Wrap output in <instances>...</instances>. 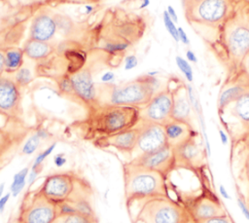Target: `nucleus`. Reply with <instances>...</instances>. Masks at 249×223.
<instances>
[{"instance_id": "f257e3e1", "label": "nucleus", "mask_w": 249, "mask_h": 223, "mask_svg": "<svg viewBox=\"0 0 249 223\" xmlns=\"http://www.w3.org/2000/svg\"><path fill=\"white\" fill-rule=\"evenodd\" d=\"M145 19L124 10L111 8L95 23L89 35V47L104 56V63L118 67L126 52L143 36Z\"/></svg>"}, {"instance_id": "f03ea898", "label": "nucleus", "mask_w": 249, "mask_h": 223, "mask_svg": "<svg viewBox=\"0 0 249 223\" xmlns=\"http://www.w3.org/2000/svg\"><path fill=\"white\" fill-rule=\"evenodd\" d=\"M217 58L227 67L229 76L235 74L249 53V2L240 0L220 26L209 44Z\"/></svg>"}, {"instance_id": "7ed1b4c3", "label": "nucleus", "mask_w": 249, "mask_h": 223, "mask_svg": "<svg viewBox=\"0 0 249 223\" xmlns=\"http://www.w3.org/2000/svg\"><path fill=\"white\" fill-rule=\"evenodd\" d=\"M140 108L133 106L97 104L88 109L86 117L73 123L83 139L93 142L137 126Z\"/></svg>"}, {"instance_id": "20e7f679", "label": "nucleus", "mask_w": 249, "mask_h": 223, "mask_svg": "<svg viewBox=\"0 0 249 223\" xmlns=\"http://www.w3.org/2000/svg\"><path fill=\"white\" fill-rule=\"evenodd\" d=\"M158 80L148 74L120 84H101L97 86L98 104L145 106L157 93Z\"/></svg>"}, {"instance_id": "39448f33", "label": "nucleus", "mask_w": 249, "mask_h": 223, "mask_svg": "<svg viewBox=\"0 0 249 223\" xmlns=\"http://www.w3.org/2000/svg\"><path fill=\"white\" fill-rule=\"evenodd\" d=\"M124 193L127 207L133 203L153 197H170L166 177L147 167L130 163L123 165Z\"/></svg>"}, {"instance_id": "423d86ee", "label": "nucleus", "mask_w": 249, "mask_h": 223, "mask_svg": "<svg viewBox=\"0 0 249 223\" xmlns=\"http://www.w3.org/2000/svg\"><path fill=\"white\" fill-rule=\"evenodd\" d=\"M239 1L240 0H193L183 5L185 18L189 24L199 35L202 29L213 30L215 39L220 26L235 9Z\"/></svg>"}, {"instance_id": "0eeeda50", "label": "nucleus", "mask_w": 249, "mask_h": 223, "mask_svg": "<svg viewBox=\"0 0 249 223\" xmlns=\"http://www.w3.org/2000/svg\"><path fill=\"white\" fill-rule=\"evenodd\" d=\"M38 189L55 204L89 198L91 194L90 184L72 171L53 172L47 175Z\"/></svg>"}, {"instance_id": "6e6552de", "label": "nucleus", "mask_w": 249, "mask_h": 223, "mask_svg": "<svg viewBox=\"0 0 249 223\" xmlns=\"http://www.w3.org/2000/svg\"><path fill=\"white\" fill-rule=\"evenodd\" d=\"M133 204L136 211L132 223H186L191 218L187 208L171 197H153Z\"/></svg>"}, {"instance_id": "1a4fd4ad", "label": "nucleus", "mask_w": 249, "mask_h": 223, "mask_svg": "<svg viewBox=\"0 0 249 223\" xmlns=\"http://www.w3.org/2000/svg\"><path fill=\"white\" fill-rule=\"evenodd\" d=\"M58 215V206L45 197L39 189L27 191L22 198L19 223H53Z\"/></svg>"}, {"instance_id": "9d476101", "label": "nucleus", "mask_w": 249, "mask_h": 223, "mask_svg": "<svg viewBox=\"0 0 249 223\" xmlns=\"http://www.w3.org/2000/svg\"><path fill=\"white\" fill-rule=\"evenodd\" d=\"M172 91L167 87L157 92L151 100L140 108V120L164 126L172 120Z\"/></svg>"}, {"instance_id": "9b49d317", "label": "nucleus", "mask_w": 249, "mask_h": 223, "mask_svg": "<svg viewBox=\"0 0 249 223\" xmlns=\"http://www.w3.org/2000/svg\"><path fill=\"white\" fill-rule=\"evenodd\" d=\"M73 89V97L87 109L98 104L97 85L93 80L92 67L85 64L80 70L69 75Z\"/></svg>"}, {"instance_id": "f8f14e48", "label": "nucleus", "mask_w": 249, "mask_h": 223, "mask_svg": "<svg viewBox=\"0 0 249 223\" xmlns=\"http://www.w3.org/2000/svg\"><path fill=\"white\" fill-rule=\"evenodd\" d=\"M136 128L138 136L131 159L142 154L154 152L167 145L162 125L140 120Z\"/></svg>"}, {"instance_id": "ddd939ff", "label": "nucleus", "mask_w": 249, "mask_h": 223, "mask_svg": "<svg viewBox=\"0 0 249 223\" xmlns=\"http://www.w3.org/2000/svg\"><path fill=\"white\" fill-rule=\"evenodd\" d=\"M21 89L10 74L0 77V115L10 120H18L22 116Z\"/></svg>"}, {"instance_id": "4468645a", "label": "nucleus", "mask_w": 249, "mask_h": 223, "mask_svg": "<svg viewBox=\"0 0 249 223\" xmlns=\"http://www.w3.org/2000/svg\"><path fill=\"white\" fill-rule=\"evenodd\" d=\"M186 208L195 221L228 213L219 198L209 190H204L200 195L194 198Z\"/></svg>"}, {"instance_id": "2eb2a0df", "label": "nucleus", "mask_w": 249, "mask_h": 223, "mask_svg": "<svg viewBox=\"0 0 249 223\" xmlns=\"http://www.w3.org/2000/svg\"><path fill=\"white\" fill-rule=\"evenodd\" d=\"M130 163L156 170L166 178L176 168V162L173 149L166 145L159 150L142 154L129 160Z\"/></svg>"}, {"instance_id": "dca6fc26", "label": "nucleus", "mask_w": 249, "mask_h": 223, "mask_svg": "<svg viewBox=\"0 0 249 223\" xmlns=\"http://www.w3.org/2000/svg\"><path fill=\"white\" fill-rule=\"evenodd\" d=\"M56 33L57 26L53 12L49 10L48 7L41 8L35 13L31 19L28 38L43 42H51Z\"/></svg>"}, {"instance_id": "f3484780", "label": "nucleus", "mask_w": 249, "mask_h": 223, "mask_svg": "<svg viewBox=\"0 0 249 223\" xmlns=\"http://www.w3.org/2000/svg\"><path fill=\"white\" fill-rule=\"evenodd\" d=\"M194 137L182 145L173 149L176 167H183L192 170H197L201 167L204 159V150Z\"/></svg>"}, {"instance_id": "a211bd4d", "label": "nucleus", "mask_w": 249, "mask_h": 223, "mask_svg": "<svg viewBox=\"0 0 249 223\" xmlns=\"http://www.w3.org/2000/svg\"><path fill=\"white\" fill-rule=\"evenodd\" d=\"M138 130L137 128H133L116 134L99 138L92 142V144L97 148H114L120 153L126 155L128 157L132 156L136 142H137Z\"/></svg>"}, {"instance_id": "6ab92c4d", "label": "nucleus", "mask_w": 249, "mask_h": 223, "mask_svg": "<svg viewBox=\"0 0 249 223\" xmlns=\"http://www.w3.org/2000/svg\"><path fill=\"white\" fill-rule=\"evenodd\" d=\"M172 91L173 106H172V119L187 122L192 124V113L194 112L187 92V85L180 80L176 83L170 81L168 83Z\"/></svg>"}, {"instance_id": "aec40b11", "label": "nucleus", "mask_w": 249, "mask_h": 223, "mask_svg": "<svg viewBox=\"0 0 249 223\" xmlns=\"http://www.w3.org/2000/svg\"><path fill=\"white\" fill-rule=\"evenodd\" d=\"M163 128L167 145L172 149L197 136V131L195 130L194 126L187 122L172 119L166 123Z\"/></svg>"}, {"instance_id": "412c9836", "label": "nucleus", "mask_w": 249, "mask_h": 223, "mask_svg": "<svg viewBox=\"0 0 249 223\" xmlns=\"http://www.w3.org/2000/svg\"><path fill=\"white\" fill-rule=\"evenodd\" d=\"M24 56L34 61L48 58L53 52L55 47L51 42H43L31 38H27L22 45Z\"/></svg>"}, {"instance_id": "4be33fe9", "label": "nucleus", "mask_w": 249, "mask_h": 223, "mask_svg": "<svg viewBox=\"0 0 249 223\" xmlns=\"http://www.w3.org/2000/svg\"><path fill=\"white\" fill-rule=\"evenodd\" d=\"M219 113H229L239 123L249 127V91Z\"/></svg>"}, {"instance_id": "5701e85b", "label": "nucleus", "mask_w": 249, "mask_h": 223, "mask_svg": "<svg viewBox=\"0 0 249 223\" xmlns=\"http://www.w3.org/2000/svg\"><path fill=\"white\" fill-rule=\"evenodd\" d=\"M24 53L22 48L18 46H9L4 48L5 73L14 74L24 63Z\"/></svg>"}, {"instance_id": "b1692460", "label": "nucleus", "mask_w": 249, "mask_h": 223, "mask_svg": "<svg viewBox=\"0 0 249 223\" xmlns=\"http://www.w3.org/2000/svg\"><path fill=\"white\" fill-rule=\"evenodd\" d=\"M53 223H98V219L96 216L74 212L69 214H58Z\"/></svg>"}, {"instance_id": "393cba45", "label": "nucleus", "mask_w": 249, "mask_h": 223, "mask_svg": "<svg viewBox=\"0 0 249 223\" xmlns=\"http://www.w3.org/2000/svg\"><path fill=\"white\" fill-rule=\"evenodd\" d=\"M29 170L30 168L28 167H25L20 170H18L17 173H15L13 177V181L10 185V192L13 197L18 196L26 186Z\"/></svg>"}, {"instance_id": "a878e982", "label": "nucleus", "mask_w": 249, "mask_h": 223, "mask_svg": "<svg viewBox=\"0 0 249 223\" xmlns=\"http://www.w3.org/2000/svg\"><path fill=\"white\" fill-rule=\"evenodd\" d=\"M53 16L56 22L57 32L63 36H68L75 31V23L70 18L59 13H53Z\"/></svg>"}, {"instance_id": "bb28decb", "label": "nucleus", "mask_w": 249, "mask_h": 223, "mask_svg": "<svg viewBox=\"0 0 249 223\" xmlns=\"http://www.w3.org/2000/svg\"><path fill=\"white\" fill-rule=\"evenodd\" d=\"M11 76L13 77L14 81L20 89H23V88H26L27 86H29L34 79L31 70L28 67L23 66V65L18 70H17L14 74H12Z\"/></svg>"}, {"instance_id": "cd10ccee", "label": "nucleus", "mask_w": 249, "mask_h": 223, "mask_svg": "<svg viewBox=\"0 0 249 223\" xmlns=\"http://www.w3.org/2000/svg\"><path fill=\"white\" fill-rule=\"evenodd\" d=\"M42 139L36 134V132H33L25 142L23 143L21 149H20V154L25 155V156H30L35 153V151L38 149V147L41 144Z\"/></svg>"}, {"instance_id": "c85d7f7f", "label": "nucleus", "mask_w": 249, "mask_h": 223, "mask_svg": "<svg viewBox=\"0 0 249 223\" xmlns=\"http://www.w3.org/2000/svg\"><path fill=\"white\" fill-rule=\"evenodd\" d=\"M98 0H35V3L43 7H57L65 4H95Z\"/></svg>"}, {"instance_id": "c756f323", "label": "nucleus", "mask_w": 249, "mask_h": 223, "mask_svg": "<svg viewBox=\"0 0 249 223\" xmlns=\"http://www.w3.org/2000/svg\"><path fill=\"white\" fill-rule=\"evenodd\" d=\"M70 203V202H69ZM76 209L77 212L83 213L86 215H90V216H96L93 207L89 200V198H81L77 201H74L71 203Z\"/></svg>"}, {"instance_id": "7c9ffc66", "label": "nucleus", "mask_w": 249, "mask_h": 223, "mask_svg": "<svg viewBox=\"0 0 249 223\" xmlns=\"http://www.w3.org/2000/svg\"><path fill=\"white\" fill-rule=\"evenodd\" d=\"M175 62H176L177 67L184 74L186 80L189 83H192L194 81V72H193V68L190 65L189 61L187 59H185L184 57L180 56H175Z\"/></svg>"}, {"instance_id": "2f4dec72", "label": "nucleus", "mask_w": 249, "mask_h": 223, "mask_svg": "<svg viewBox=\"0 0 249 223\" xmlns=\"http://www.w3.org/2000/svg\"><path fill=\"white\" fill-rule=\"evenodd\" d=\"M57 88L61 94H64L66 96H73V89L69 75L64 74L58 77Z\"/></svg>"}, {"instance_id": "473e14b6", "label": "nucleus", "mask_w": 249, "mask_h": 223, "mask_svg": "<svg viewBox=\"0 0 249 223\" xmlns=\"http://www.w3.org/2000/svg\"><path fill=\"white\" fill-rule=\"evenodd\" d=\"M162 20H163V24L167 30V32L169 33V35L172 37V39L175 42H179V38H178V31H177V27L175 25V22L169 18V16L167 15L166 11H164L162 13Z\"/></svg>"}, {"instance_id": "72a5a7b5", "label": "nucleus", "mask_w": 249, "mask_h": 223, "mask_svg": "<svg viewBox=\"0 0 249 223\" xmlns=\"http://www.w3.org/2000/svg\"><path fill=\"white\" fill-rule=\"evenodd\" d=\"M56 144L57 142L54 141L53 143H51L47 148H45L43 151H41L34 159V162L32 165H42L44 163V161L53 152V150L55 149L56 147Z\"/></svg>"}, {"instance_id": "f704fd0d", "label": "nucleus", "mask_w": 249, "mask_h": 223, "mask_svg": "<svg viewBox=\"0 0 249 223\" xmlns=\"http://www.w3.org/2000/svg\"><path fill=\"white\" fill-rule=\"evenodd\" d=\"M233 75L240 76L242 79H244L249 84V53L243 58L238 71ZM233 75H231V76H233Z\"/></svg>"}, {"instance_id": "c9c22d12", "label": "nucleus", "mask_w": 249, "mask_h": 223, "mask_svg": "<svg viewBox=\"0 0 249 223\" xmlns=\"http://www.w3.org/2000/svg\"><path fill=\"white\" fill-rule=\"evenodd\" d=\"M12 142L13 140L11 135L4 130L0 129V156H2L7 149H9Z\"/></svg>"}, {"instance_id": "e433bc0d", "label": "nucleus", "mask_w": 249, "mask_h": 223, "mask_svg": "<svg viewBox=\"0 0 249 223\" xmlns=\"http://www.w3.org/2000/svg\"><path fill=\"white\" fill-rule=\"evenodd\" d=\"M196 223H235L231 216L229 213H226L224 215H219V216H214L208 219L204 220H199L196 221Z\"/></svg>"}, {"instance_id": "4c0bfd02", "label": "nucleus", "mask_w": 249, "mask_h": 223, "mask_svg": "<svg viewBox=\"0 0 249 223\" xmlns=\"http://www.w3.org/2000/svg\"><path fill=\"white\" fill-rule=\"evenodd\" d=\"M138 64V59L135 55H127L124 57V70H131Z\"/></svg>"}, {"instance_id": "58836bf2", "label": "nucleus", "mask_w": 249, "mask_h": 223, "mask_svg": "<svg viewBox=\"0 0 249 223\" xmlns=\"http://www.w3.org/2000/svg\"><path fill=\"white\" fill-rule=\"evenodd\" d=\"M236 203L237 205L241 211V213L244 215V217L249 220V206L247 205V204L245 203V201L243 200L242 196H237L236 198Z\"/></svg>"}, {"instance_id": "ea45409f", "label": "nucleus", "mask_w": 249, "mask_h": 223, "mask_svg": "<svg viewBox=\"0 0 249 223\" xmlns=\"http://www.w3.org/2000/svg\"><path fill=\"white\" fill-rule=\"evenodd\" d=\"M66 162H67V159H66V155L64 153H57L53 157V164L57 167H63L66 164Z\"/></svg>"}, {"instance_id": "a19ab883", "label": "nucleus", "mask_w": 249, "mask_h": 223, "mask_svg": "<svg viewBox=\"0 0 249 223\" xmlns=\"http://www.w3.org/2000/svg\"><path fill=\"white\" fill-rule=\"evenodd\" d=\"M34 132H36V134H37L42 140H47V139H49V138L52 136L51 132H50L47 129H45V128H43V127H38V128L34 130Z\"/></svg>"}, {"instance_id": "79ce46f5", "label": "nucleus", "mask_w": 249, "mask_h": 223, "mask_svg": "<svg viewBox=\"0 0 249 223\" xmlns=\"http://www.w3.org/2000/svg\"><path fill=\"white\" fill-rule=\"evenodd\" d=\"M177 31H178V38H179V42L183 43L184 45H190V39L186 33V31L181 27H177Z\"/></svg>"}, {"instance_id": "37998d69", "label": "nucleus", "mask_w": 249, "mask_h": 223, "mask_svg": "<svg viewBox=\"0 0 249 223\" xmlns=\"http://www.w3.org/2000/svg\"><path fill=\"white\" fill-rule=\"evenodd\" d=\"M115 79V74L112 71H106L105 73H103L100 77V81L102 82V84H110L113 83Z\"/></svg>"}, {"instance_id": "c03bdc74", "label": "nucleus", "mask_w": 249, "mask_h": 223, "mask_svg": "<svg viewBox=\"0 0 249 223\" xmlns=\"http://www.w3.org/2000/svg\"><path fill=\"white\" fill-rule=\"evenodd\" d=\"M10 197H11V192H8L1 197V199H0V213H2L5 210V207L7 205V203L10 200Z\"/></svg>"}, {"instance_id": "a18cd8bd", "label": "nucleus", "mask_w": 249, "mask_h": 223, "mask_svg": "<svg viewBox=\"0 0 249 223\" xmlns=\"http://www.w3.org/2000/svg\"><path fill=\"white\" fill-rule=\"evenodd\" d=\"M166 13H167V15L169 16V18L174 21V22H177L178 21V16H177V13H176V11H175V9L171 6V5H168L167 7H166Z\"/></svg>"}, {"instance_id": "49530a36", "label": "nucleus", "mask_w": 249, "mask_h": 223, "mask_svg": "<svg viewBox=\"0 0 249 223\" xmlns=\"http://www.w3.org/2000/svg\"><path fill=\"white\" fill-rule=\"evenodd\" d=\"M5 74V58H4V48L0 47V77Z\"/></svg>"}, {"instance_id": "de8ad7c7", "label": "nucleus", "mask_w": 249, "mask_h": 223, "mask_svg": "<svg viewBox=\"0 0 249 223\" xmlns=\"http://www.w3.org/2000/svg\"><path fill=\"white\" fill-rule=\"evenodd\" d=\"M186 59L190 62H194V63H196L197 62V57L196 56V54L191 51V50H187L186 52Z\"/></svg>"}, {"instance_id": "09e8293b", "label": "nucleus", "mask_w": 249, "mask_h": 223, "mask_svg": "<svg viewBox=\"0 0 249 223\" xmlns=\"http://www.w3.org/2000/svg\"><path fill=\"white\" fill-rule=\"evenodd\" d=\"M218 131H219V136H220V140H221L222 144L227 145L229 143V136H228L227 132L222 129H219Z\"/></svg>"}, {"instance_id": "8fccbe9b", "label": "nucleus", "mask_w": 249, "mask_h": 223, "mask_svg": "<svg viewBox=\"0 0 249 223\" xmlns=\"http://www.w3.org/2000/svg\"><path fill=\"white\" fill-rule=\"evenodd\" d=\"M219 194H220L223 198H225L226 200H231V195L229 194L228 190H227L226 187H225L224 185H222V184L219 185Z\"/></svg>"}, {"instance_id": "3c124183", "label": "nucleus", "mask_w": 249, "mask_h": 223, "mask_svg": "<svg viewBox=\"0 0 249 223\" xmlns=\"http://www.w3.org/2000/svg\"><path fill=\"white\" fill-rule=\"evenodd\" d=\"M140 2H141V3H140V5H139V7H138L139 10H142V9L148 7L149 4H150V0H140Z\"/></svg>"}, {"instance_id": "603ef678", "label": "nucleus", "mask_w": 249, "mask_h": 223, "mask_svg": "<svg viewBox=\"0 0 249 223\" xmlns=\"http://www.w3.org/2000/svg\"><path fill=\"white\" fill-rule=\"evenodd\" d=\"M4 189H5V182L0 183V199L4 195Z\"/></svg>"}, {"instance_id": "864d4df0", "label": "nucleus", "mask_w": 249, "mask_h": 223, "mask_svg": "<svg viewBox=\"0 0 249 223\" xmlns=\"http://www.w3.org/2000/svg\"><path fill=\"white\" fill-rule=\"evenodd\" d=\"M186 223H196V221H195V220H194V219L191 217V218H190V219H189V220H188Z\"/></svg>"}, {"instance_id": "5fc2aeb1", "label": "nucleus", "mask_w": 249, "mask_h": 223, "mask_svg": "<svg viewBox=\"0 0 249 223\" xmlns=\"http://www.w3.org/2000/svg\"><path fill=\"white\" fill-rule=\"evenodd\" d=\"M0 1H3V2H5V1H7V0H0Z\"/></svg>"}, {"instance_id": "6e6d98bb", "label": "nucleus", "mask_w": 249, "mask_h": 223, "mask_svg": "<svg viewBox=\"0 0 249 223\" xmlns=\"http://www.w3.org/2000/svg\"><path fill=\"white\" fill-rule=\"evenodd\" d=\"M246 1H248V2H249V0H246Z\"/></svg>"}, {"instance_id": "4d7b16f0", "label": "nucleus", "mask_w": 249, "mask_h": 223, "mask_svg": "<svg viewBox=\"0 0 249 223\" xmlns=\"http://www.w3.org/2000/svg\"><path fill=\"white\" fill-rule=\"evenodd\" d=\"M0 157H1V156H0Z\"/></svg>"}]
</instances>
